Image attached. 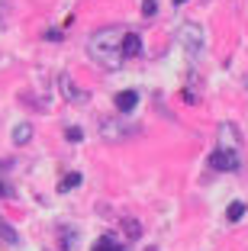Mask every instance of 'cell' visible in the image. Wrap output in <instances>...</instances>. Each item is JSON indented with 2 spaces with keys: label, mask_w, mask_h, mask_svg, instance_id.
Returning a JSON list of instances; mask_svg holds the SVG:
<instances>
[{
  "label": "cell",
  "mask_w": 248,
  "mask_h": 251,
  "mask_svg": "<svg viewBox=\"0 0 248 251\" xmlns=\"http://www.w3.org/2000/svg\"><path fill=\"white\" fill-rule=\"evenodd\" d=\"M87 52L94 61L103 68H119L123 65V29L110 26V29H97L87 42Z\"/></svg>",
  "instance_id": "cell-1"
},
{
  "label": "cell",
  "mask_w": 248,
  "mask_h": 251,
  "mask_svg": "<svg viewBox=\"0 0 248 251\" xmlns=\"http://www.w3.org/2000/svg\"><path fill=\"white\" fill-rule=\"evenodd\" d=\"M61 235H65V251H71V245H74V229H61Z\"/></svg>",
  "instance_id": "cell-15"
},
{
  "label": "cell",
  "mask_w": 248,
  "mask_h": 251,
  "mask_svg": "<svg viewBox=\"0 0 248 251\" xmlns=\"http://www.w3.org/2000/svg\"><path fill=\"white\" fill-rule=\"evenodd\" d=\"M148 251H158V248H148Z\"/></svg>",
  "instance_id": "cell-18"
},
{
  "label": "cell",
  "mask_w": 248,
  "mask_h": 251,
  "mask_svg": "<svg viewBox=\"0 0 248 251\" xmlns=\"http://www.w3.org/2000/svg\"><path fill=\"white\" fill-rule=\"evenodd\" d=\"M142 55V36L139 32H123V58Z\"/></svg>",
  "instance_id": "cell-4"
},
{
  "label": "cell",
  "mask_w": 248,
  "mask_h": 251,
  "mask_svg": "<svg viewBox=\"0 0 248 251\" xmlns=\"http://www.w3.org/2000/svg\"><path fill=\"white\" fill-rule=\"evenodd\" d=\"M94 251H129V248H126L123 242H116L113 235H100L94 242Z\"/></svg>",
  "instance_id": "cell-7"
},
{
  "label": "cell",
  "mask_w": 248,
  "mask_h": 251,
  "mask_svg": "<svg viewBox=\"0 0 248 251\" xmlns=\"http://www.w3.org/2000/svg\"><path fill=\"white\" fill-rule=\"evenodd\" d=\"M245 203H242V200H235V203H229V209H226V219L229 222H239L242 219V216H245Z\"/></svg>",
  "instance_id": "cell-10"
},
{
  "label": "cell",
  "mask_w": 248,
  "mask_h": 251,
  "mask_svg": "<svg viewBox=\"0 0 248 251\" xmlns=\"http://www.w3.org/2000/svg\"><path fill=\"white\" fill-rule=\"evenodd\" d=\"M29 139H32V123H20L13 129V142H16V145H26Z\"/></svg>",
  "instance_id": "cell-9"
},
{
  "label": "cell",
  "mask_w": 248,
  "mask_h": 251,
  "mask_svg": "<svg viewBox=\"0 0 248 251\" xmlns=\"http://www.w3.org/2000/svg\"><path fill=\"white\" fill-rule=\"evenodd\" d=\"M203 29H200L197 23H187V26H184L181 29V45H184V52L190 55V58H197L200 55V49H203Z\"/></svg>",
  "instance_id": "cell-2"
},
{
  "label": "cell",
  "mask_w": 248,
  "mask_h": 251,
  "mask_svg": "<svg viewBox=\"0 0 248 251\" xmlns=\"http://www.w3.org/2000/svg\"><path fill=\"white\" fill-rule=\"evenodd\" d=\"M210 164L216 171H239L242 168V155H239V148H216L210 155Z\"/></svg>",
  "instance_id": "cell-3"
},
{
  "label": "cell",
  "mask_w": 248,
  "mask_h": 251,
  "mask_svg": "<svg viewBox=\"0 0 248 251\" xmlns=\"http://www.w3.org/2000/svg\"><path fill=\"white\" fill-rule=\"evenodd\" d=\"M0 197H3V184H0Z\"/></svg>",
  "instance_id": "cell-17"
},
{
  "label": "cell",
  "mask_w": 248,
  "mask_h": 251,
  "mask_svg": "<svg viewBox=\"0 0 248 251\" xmlns=\"http://www.w3.org/2000/svg\"><path fill=\"white\" fill-rule=\"evenodd\" d=\"M136 106H139V94L136 90H119L116 94V110L119 113H132Z\"/></svg>",
  "instance_id": "cell-5"
},
{
  "label": "cell",
  "mask_w": 248,
  "mask_h": 251,
  "mask_svg": "<svg viewBox=\"0 0 248 251\" xmlns=\"http://www.w3.org/2000/svg\"><path fill=\"white\" fill-rule=\"evenodd\" d=\"M58 84H61V94H65L68 97V100H87V94H84V90H78V87H74V84H71V77H68V74H58Z\"/></svg>",
  "instance_id": "cell-6"
},
{
  "label": "cell",
  "mask_w": 248,
  "mask_h": 251,
  "mask_svg": "<svg viewBox=\"0 0 248 251\" xmlns=\"http://www.w3.org/2000/svg\"><path fill=\"white\" fill-rule=\"evenodd\" d=\"M142 13L155 16V13H158V3H155V0H142Z\"/></svg>",
  "instance_id": "cell-14"
},
{
  "label": "cell",
  "mask_w": 248,
  "mask_h": 251,
  "mask_svg": "<svg viewBox=\"0 0 248 251\" xmlns=\"http://www.w3.org/2000/svg\"><path fill=\"white\" fill-rule=\"evenodd\" d=\"M81 180H84V177H81L78 171H74V174H68V177L58 184V190H61V193H68V190H74V187H81Z\"/></svg>",
  "instance_id": "cell-11"
},
{
  "label": "cell",
  "mask_w": 248,
  "mask_h": 251,
  "mask_svg": "<svg viewBox=\"0 0 248 251\" xmlns=\"http://www.w3.org/2000/svg\"><path fill=\"white\" fill-rule=\"evenodd\" d=\"M65 135H68V142H81V139H84V132H81L78 126H68V129H65Z\"/></svg>",
  "instance_id": "cell-13"
},
{
  "label": "cell",
  "mask_w": 248,
  "mask_h": 251,
  "mask_svg": "<svg viewBox=\"0 0 248 251\" xmlns=\"http://www.w3.org/2000/svg\"><path fill=\"white\" fill-rule=\"evenodd\" d=\"M0 242L10 245V248H16V245H20V235H16V229H13V226H7L3 219H0Z\"/></svg>",
  "instance_id": "cell-8"
},
{
  "label": "cell",
  "mask_w": 248,
  "mask_h": 251,
  "mask_svg": "<svg viewBox=\"0 0 248 251\" xmlns=\"http://www.w3.org/2000/svg\"><path fill=\"white\" fill-rule=\"evenodd\" d=\"M123 232L129 238H139L142 235V222H136V219H123Z\"/></svg>",
  "instance_id": "cell-12"
},
{
  "label": "cell",
  "mask_w": 248,
  "mask_h": 251,
  "mask_svg": "<svg viewBox=\"0 0 248 251\" xmlns=\"http://www.w3.org/2000/svg\"><path fill=\"white\" fill-rule=\"evenodd\" d=\"M45 39H49V42H61V32H55V29H49V32H45Z\"/></svg>",
  "instance_id": "cell-16"
}]
</instances>
